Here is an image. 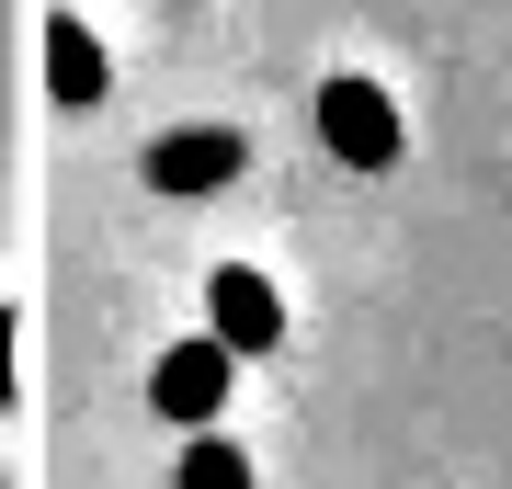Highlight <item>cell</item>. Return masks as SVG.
<instances>
[{
	"label": "cell",
	"mask_w": 512,
	"mask_h": 489,
	"mask_svg": "<svg viewBox=\"0 0 512 489\" xmlns=\"http://www.w3.org/2000/svg\"><path fill=\"white\" fill-rule=\"evenodd\" d=\"M319 148H330V160H342V171H399V103H387V91L365 80V69H330L319 80Z\"/></svg>",
	"instance_id": "obj_1"
},
{
	"label": "cell",
	"mask_w": 512,
	"mask_h": 489,
	"mask_svg": "<svg viewBox=\"0 0 512 489\" xmlns=\"http://www.w3.org/2000/svg\"><path fill=\"white\" fill-rule=\"evenodd\" d=\"M228 342H217V330H194V342H171L160 364H148V410H160V421H183V433H194V421H217L228 410Z\"/></svg>",
	"instance_id": "obj_2"
},
{
	"label": "cell",
	"mask_w": 512,
	"mask_h": 489,
	"mask_svg": "<svg viewBox=\"0 0 512 489\" xmlns=\"http://www.w3.org/2000/svg\"><path fill=\"white\" fill-rule=\"evenodd\" d=\"M205 330H217L228 353H274V342H285V296H274V273L217 262V273H205Z\"/></svg>",
	"instance_id": "obj_3"
},
{
	"label": "cell",
	"mask_w": 512,
	"mask_h": 489,
	"mask_svg": "<svg viewBox=\"0 0 512 489\" xmlns=\"http://www.w3.org/2000/svg\"><path fill=\"white\" fill-rule=\"evenodd\" d=\"M239 160H251L239 126H171V137H148V182H160V194H217V182H239Z\"/></svg>",
	"instance_id": "obj_4"
},
{
	"label": "cell",
	"mask_w": 512,
	"mask_h": 489,
	"mask_svg": "<svg viewBox=\"0 0 512 489\" xmlns=\"http://www.w3.org/2000/svg\"><path fill=\"white\" fill-rule=\"evenodd\" d=\"M46 91H57V103H103V91H114V69H103V35H92V23H80V12H46Z\"/></svg>",
	"instance_id": "obj_5"
},
{
	"label": "cell",
	"mask_w": 512,
	"mask_h": 489,
	"mask_svg": "<svg viewBox=\"0 0 512 489\" xmlns=\"http://www.w3.org/2000/svg\"><path fill=\"white\" fill-rule=\"evenodd\" d=\"M183 489H262V478H251V455H239L228 433H205V421H194V444H183Z\"/></svg>",
	"instance_id": "obj_6"
}]
</instances>
